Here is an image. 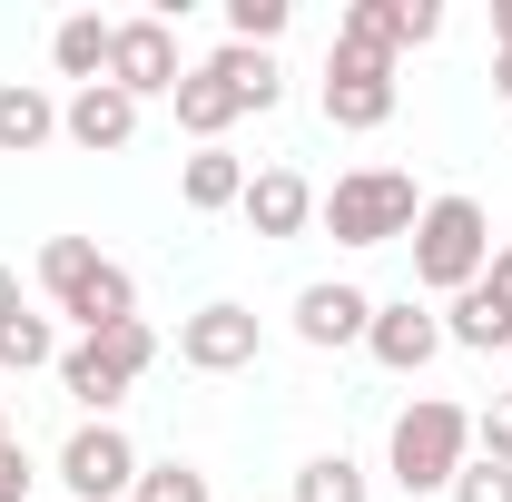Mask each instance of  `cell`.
<instances>
[{
  "label": "cell",
  "mask_w": 512,
  "mask_h": 502,
  "mask_svg": "<svg viewBox=\"0 0 512 502\" xmlns=\"http://www.w3.org/2000/svg\"><path fill=\"white\" fill-rule=\"evenodd\" d=\"M463 463H473V414L444 404V394H414V404L394 414V434H384V473L424 502V493H453Z\"/></svg>",
  "instance_id": "obj_2"
},
{
  "label": "cell",
  "mask_w": 512,
  "mask_h": 502,
  "mask_svg": "<svg viewBox=\"0 0 512 502\" xmlns=\"http://www.w3.org/2000/svg\"><path fill=\"white\" fill-rule=\"evenodd\" d=\"M60 138V99L40 79H0V158H40Z\"/></svg>",
  "instance_id": "obj_13"
},
{
  "label": "cell",
  "mask_w": 512,
  "mask_h": 502,
  "mask_svg": "<svg viewBox=\"0 0 512 502\" xmlns=\"http://www.w3.org/2000/svg\"><path fill=\"white\" fill-rule=\"evenodd\" d=\"M473 453H483V463H503V473H512V394H493V404L473 414Z\"/></svg>",
  "instance_id": "obj_25"
},
{
  "label": "cell",
  "mask_w": 512,
  "mask_h": 502,
  "mask_svg": "<svg viewBox=\"0 0 512 502\" xmlns=\"http://www.w3.org/2000/svg\"><path fill=\"white\" fill-rule=\"evenodd\" d=\"M247 158H227V148H197L188 168H178V197H188L197 217H217V207H237V197H247Z\"/></svg>",
  "instance_id": "obj_19"
},
{
  "label": "cell",
  "mask_w": 512,
  "mask_h": 502,
  "mask_svg": "<svg viewBox=\"0 0 512 502\" xmlns=\"http://www.w3.org/2000/svg\"><path fill=\"white\" fill-rule=\"evenodd\" d=\"M414 286L424 296H463V286H483V266H493V217H483V197H424V217H414Z\"/></svg>",
  "instance_id": "obj_1"
},
{
  "label": "cell",
  "mask_w": 512,
  "mask_h": 502,
  "mask_svg": "<svg viewBox=\"0 0 512 502\" xmlns=\"http://www.w3.org/2000/svg\"><path fill=\"white\" fill-rule=\"evenodd\" d=\"M335 40H365V50H394V60H404V0H355V10L335 20Z\"/></svg>",
  "instance_id": "obj_22"
},
{
  "label": "cell",
  "mask_w": 512,
  "mask_h": 502,
  "mask_svg": "<svg viewBox=\"0 0 512 502\" xmlns=\"http://www.w3.org/2000/svg\"><path fill=\"white\" fill-rule=\"evenodd\" d=\"M493 89H503V99H512V50H493Z\"/></svg>",
  "instance_id": "obj_32"
},
{
  "label": "cell",
  "mask_w": 512,
  "mask_h": 502,
  "mask_svg": "<svg viewBox=\"0 0 512 502\" xmlns=\"http://www.w3.org/2000/svg\"><path fill=\"white\" fill-rule=\"evenodd\" d=\"M365 355H375L384 375H424V365L444 355V315L424 306V296H375V325H365Z\"/></svg>",
  "instance_id": "obj_9"
},
{
  "label": "cell",
  "mask_w": 512,
  "mask_h": 502,
  "mask_svg": "<svg viewBox=\"0 0 512 502\" xmlns=\"http://www.w3.org/2000/svg\"><path fill=\"white\" fill-rule=\"evenodd\" d=\"M128 502H217V493H207V473H197V463L168 453V463H138V493H128Z\"/></svg>",
  "instance_id": "obj_23"
},
{
  "label": "cell",
  "mask_w": 512,
  "mask_h": 502,
  "mask_svg": "<svg viewBox=\"0 0 512 502\" xmlns=\"http://www.w3.org/2000/svg\"><path fill=\"white\" fill-rule=\"evenodd\" d=\"M60 138H69V148H89V158H109V148L138 138V99L109 89V79H99V89H69V99H60Z\"/></svg>",
  "instance_id": "obj_11"
},
{
  "label": "cell",
  "mask_w": 512,
  "mask_h": 502,
  "mask_svg": "<svg viewBox=\"0 0 512 502\" xmlns=\"http://www.w3.org/2000/svg\"><path fill=\"white\" fill-rule=\"evenodd\" d=\"M207 69L237 89V109H276L286 99V69H276V50H247V40H217L207 50Z\"/></svg>",
  "instance_id": "obj_18"
},
{
  "label": "cell",
  "mask_w": 512,
  "mask_h": 502,
  "mask_svg": "<svg viewBox=\"0 0 512 502\" xmlns=\"http://www.w3.org/2000/svg\"><path fill=\"white\" fill-rule=\"evenodd\" d=\"M178 79H188V60H178V30H168L158 10L109 30V89H128V99L148 109V99H178Z\"/></svg>",
  "instance_id": "obj_7"
},
{
  "label": "cell",
  "mask_w": 512,
  "mask_h": 502,
  "mask_svg": "<svg viewBox=\"0 0 512 502\" xmlns=\"http://www.w3.org/2000/svg\"><path fill=\"white\" fill-rule=\"evenodd\" d=\"M0 453H10V414H0Z\"/></svg>",
  "instance_id": "obj_33"
},
{
  "label": "cell",
  "mask_w": 512,
  "mask_h": 502,
  "mask_svg": "<svg viewBox=\"0 0 512 502\" xmlns=\"http://www.w3.org/2000/svg\"><path fill=\"white\" fill-rule=\"evenodd\" d=\"M296 502H375V483H365L355 453H306L296 463Z\"/></svg>",
  "instance_id": "obj_21"
},
{
  "label": "cell",
  "mask_w": 512,
  "mask_h": 502,
  "mask_svg": "<svg viewBox=\"0 0 512 502\" xmlns=\"http://www.w3.org/2000/svg\"><path fill=\"white\" fill-rule=\"evenodd\" d=\"M493 50H512V0H493Z\"/></svg>",
  "instance_id": "obj_30"
},
{
  "label": "cell",
  "mask_w": 512,
  "mask_h": 502,
  "mask_svg": "<svg viewBox=\"0 0 512 502\" xmlns=\"http://www.w3.org/2000/svg\"><path fill=\"white\" fill-rule=\"evenodd\" d=\"M444 345H463V355H512V306L493 286H463L444 306Z\"/></svg>",
  "instance_id": "obj_16"
},
{
  "label": "cell",
  "mask_w": 512,
  "mask_h": 502,
  "mask_svg": "<svg viewBox=\"0 0 512 502\" xmlns=\"http://www.w3.org/2000/svg\"><path fill=\"white\" fill-rule=\"evenodd\" d=\"M0 315H20V276L10 266H0Z\"/></svg>",
  "instance_id": "obj_31"
},
{
  "label": "cell",
  "mask_w": 512,
  "mask_h": 502,
  "mask_svg": "<svg viewBox=\"0 0 512 502\" xmlns=\"http://www.w3.org/2000/svg\"><path fill=\"white\" fill-rule=\"evenodd\" d=\"M40 286H50V306H60L79 335L138 315V276H128L119 256H99L89 237H50V247H40Z\"/></svg>",
  "instance_id": "obj_3"
},
{
  "label": "cell",
  "mask_w": 512,
  "mask_h": 502,
  "mask_svg": "<svg viewBox=\"0 0 512 502\" xmlns=\"http://www.w3.org/2000/svg\"><path fill=\"white\" fill-rule=\"evenodd\" d=\"M168 109H178V128H188L197 148H217L227 128L247 119V109H237V89H227V79H217V69H207V60H197L188 79H178V99H168Z\"/></svg>",
  "instance_id": "obj_14"
},
{
  "label": "cell",
  "mask_w": 512,
  "mask_h": 502,
  "mask_svg": "<svg viewBox=\"0 0 512 502\" xmlns=\"http://www.w3.org/2000/svg\"><path fill=\"white\" fill-rule=\"evenodd\" d=\"M414 217H424V197H414L404 168H345L316 197V227L335 247H394V237H414Z\"/></svg>",
  "instance_id": "obj_4"
},
{
  "label": "cell",
  "mask_w": 512,
  "mask_h": 502,
  "mask_svg": "<svg viewBox=\"0 0 512 502\" xmlns=\"http://www.w3.org/2000/svg\"><path fill=\"white\" fill-rule=\"evenodd\" d=\"M365 325H375V296H365V286H335V276H316V286L296 296V335H306L316 355H335V345H365Z\"/></svg>",
  "instance_id": "obj_10"
},
{
  "label": "cell",
  "mask_w": 512,
  "mask_h": 502,
  "mask_svg": "<svg viewBox=\"0 0 512 502\" xmlns=\"http://www.w3.org/2000/svg\"><path fill=\"white\" fill-rule=\"evenodd\" d=\"M444 502H512V473H503V463H483V453H473V463L453 473V493H444Z\"/></svg>",
  "instance_id": "obj_26"
},
{
  "label": "cell",
  "mask_w": 512,
  "mask_h": 502,
  "mask_svg": "<svg viewBox=\"0 0 512 502\" xmlns=\"http://www.w3.org/2000/svg\"><path fill=\"white\" fill-rule=\"evenodd\" d=\"M394 50H365V40H335L325 50V89H316V109L325 128H384L394 119Z\"/></svg>",
  "instance_id": "obj_5"
},
{
  "label": "cell",
  "mask_w": 512,
  "mask_h": 502,
  "mask_svg": "<svg viewBox=\"0 0 512 502\" xmlns=\"http://www.w3.org/2000/svg\"><path fill=\"white\" fill-rule=\"evenodd\" d=\"M60 394L89 414V424H109V414L128 404V375H119V365H99V345L79 335V345H60Z\"/></svg>",
  "instance_id": "obj_15"
},
{
  "label": "cell",
  "mask_w": 512,
  "mask_h": 502,
  "mask_svg": "<svg viewBox=\"0 0 512 502\" xmlns=\"http://www.w3.org/2000/svg\"><path fill=\"white\" fill-rule=\"evenodd\" d=\"M256 345H266V325H256V306H237V296H207L197 315H178V365H188V375H247Z\"/></svg>",
  "instance_id": "obj_6"
},
{
  "label": "cell",
  "mask_w": 512,
  "mask_h": 502,
  "mask_svg": "<svg viewBox=\"0 0 512 502\" xmlns=\"http://www.w3.org/2000/svg\"><path fill=\"white\" fill-rule=\"evenodd\" d=\"M0 502H30V453H20V443L0 453Z\"/></svg>",
  "instance_id": "obj_28"
},
{
  "label": "cell",
  "mask_w": 512,
  "mask_h": 502,
  "mask_svg": "<svg viewBox=\"0 0 512 502\" xmlns=\"http://www.w3.org/2000/svg\"><path fill=\"white\" fill-rule=\"evenodd\" d=\"M424 40H444V0H404V50H424Z\"/></svg>",
  "instance_id": "obj_27"
},
{
  "label": "cell",
  "mask_w": 512,
  "mask_h": 502,
  "mask_svg": "<svg viewBox=\"0 0 512 502\" xmlns=\"http://www.w3.org/2000/svg\"><path fill=\"white\" fill-rule=\"evenodd\" d=\"M237 217H247L256 237H306V227H316V188H306L296 168H256L247 197H237Z\"/></svg>",
  "instance_id": "obj_12"
},
{
  "label": "cell",
  "mask_w": 512,
  "mask_h": 502,
  "mask_svg": "<svg viewBox=\"0 0 512 502\" xmlns=\"http://www.w3.org/2000/svg\"><path fill=\"white\" fill-rule=\"evenodd\" d=\"M40 365H60V325L50 315H0V375H40Z\"/></svg>",
  "instance_id": "obj_20"
},
{
  "label": "cell",
  "mask_w": 512,
  "mask_h": 502,
  "mask_svg": "<svg viewBox=\"0 0 512 502\" xmlns=\"http://www.w3.org/2000/svg\"><path fill=\"white\" fill-rule=\"evenodd\" d=\"M286 20H296L286 0H227V40H247V50H276Z\"/></svg>",
  "instance_id": "obj_24"
},
{
  "label": "cell",
  "mask_w": 512,
  "mask_h": 502,
  "mask_svg": "<svg viewBox=\"0 0 512 502\" xmlns=\"http://www.w3.org/2000/svg\"><path fill=\"white\" fill-rule=\"evenodd\" d=\"M60 483L79 502H128L138 493V443H128L119 424H79V434L60 443Z\"/></svg>",
  "instance_id": "obj_8"
},
{
  "label": "cell",
  "mask_w": 512,
  "mask_h": 502,
  "mask_svg": "<svg viewBox=\"0 0 512 502\" xmlns=\"http://www.w3.org/2000/svg\"><path fill=\"white\" fill-rule=\"evenodd\" d=\"M483 286H493V296L512 306V247H493V266H483Z\"/></svg>",
  "instance_id": "obj_29"
},
{
  "label": "cell",
  "mask_w": 512,
  "mask_h": 502,
  "mask_svg": "<svg viewBox=\"0 0 512 502\" xmlns=\"http://www.w3.org/2000/svg\"><path fill=\"white\" fill-rule=\"evenodd\" d=\"M109 30H119V20H99V10H69L60 30H50V60H60V79L99 89V79H109Z\"/></svg>",
  "instance_id": "obj_17"
}]
</instances>
